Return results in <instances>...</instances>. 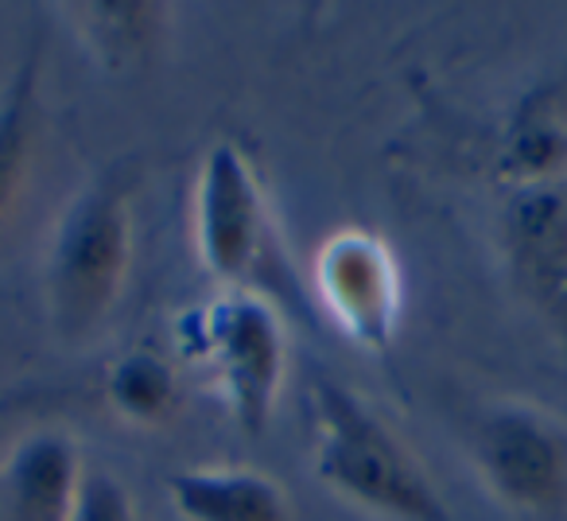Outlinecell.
I'll list each match as a JSON object with an SVG mask.
<instances>
[{
	"instance_id": "cell-1",
	"label": "cell",
	"mask_w": 567,
	"mask_h": 521,
	"mask_svg": "<svg viewBox=\"0 0 567 521\" xmlns=\"http://www.w3.org/2000/svg\"><path fill=\"white\" fill-rule=\"evenodd\" d=\"M136 172L113 164L59 211L43 257V304L59 339L82 343L113 316L133 269Z\"/></svg>"
},
{
	"instance_id": "cell-2",
	"label": "cell",
	"mask_w": 567,
	"mask_h": 521,
	"mask_svg": "<svg viewBox=\"0 0 567 521\" xmlns=\"http://www.w3.org/2000/svg\"><path fill=\"white\" fill-rule=\"evenodd\" d=\"M316 474L323 487L393 521H455L393 428L342 381H311Z\"/></svg>"
},
{
	"instance_id": "cell-3",
	"label": "cell",
	"mask_w": 567,
	"mask_h": 521,
	"mask_svg": "<svg viewBox=\"0 0 567 521\" xmlns=\"http://www.w3.org/2000/svg\"><path fill=\"white\" fill-rule=\"evenodd\" d=\"M172 343L183 362L214 381L245 436L265 432L288 374V335L280 311L257 288H218L210 300L183 308Z\"/></svg>"
},
{
	"instance_id": "cell-4",
	"label": "cell",
	"mask_w": 567,
	"mask_h": 521,
	"mask_svg": "<svg viewBox=\"0 0 567 521\" xmlns=\"http://www.w3.org/2000/svg\"><path fill=\"white\" fill-rule=\"evenodd\" d=\"M195 253L221 288H249L268 265V203L257 167L234 141L203 152L195 180Z\"/></svg>"
},
{
	"instance_id": "cell-5",
	"label": "cell",
	"mask_w": 567,
	"mask_h": 521,
	"mask_svg": "<svg viewBox=\"0 0 567 521\" xmlns=\"http://www.w3.org/2000/svg\"><path fill=\"white\" fill-rule=\"evenodd\" d=\"M319 308L334 327L373 358L396 347L404 319V277L393 245L362 226L334 229L311 260Z\"/></svg>"
},
{
	"instance_id": "cell-6",
	"label": "cell",
	"mask_w": 567,
	"mask_h": 521,
	"mask_svg": "<svg viewBox=\"0 0 567 521\" xmlns=\"http://www.w3.org/2000/svg\"><path fill=\"white\" fill-rule=\"evenodd\" d=\"M474 467L486 490L520 513L567 505V428L536 405H497L474 425Z\"/></svg>"
},
{
	"instance_id": "cell-7",
	"label": "cell",
	"mask_w": 567,
	"mask_h": 521,
	"mask_svg": "<svg viewBox=\"0 0 567 521\" xmlns=\"http://www.w3.org/2000/svg\"><path fill=\"white\" fill-rule=\"evenodd\" d=\"M497 237L520 300L567 347V175L513 187L502 203Z\"/></svg>"
},
{
	"instance_id": "cell-8",
	"label": "cell",
	"mask_w": 567,
	"mask_h": 521,
	"mask_svg": "<svg viewBox=\"0 0 567 521\" xmlns=\"http://www.w3.org/2000/svg\"><path fill=\"white\" fill-rule=\"evenodd\" d=\"M86 463L66 432H28L0 463V521H71Z\"/></svg>"
},
{
	"instance_id": "cell-9",
	"label": "cell",
	"mask_w": 567,
	"mask_h": 521,
	"mask_svg": "<svg viewBox=\"0 0 567 521\" xmlns=\"http://www.w3.org/2000/svg\"><path fill=\"white\" fill-rule=\"evenodd\" d=\"M567 175V71L536 82L509 110L497 133V180L505 187H536Z\"/></svg>"
},
{
	"instance_id": "cell-10",
	"label": "cell",
	"mask_w": 567,
	"mask_h": 521,
	"mask_svg": "<svg viewBox=\"0 0 567 521\" xmlns=\"http://www.w3.org/2000/svg\"><path fill=\"white\" fill-rule=\"evenodd\" d=\"M183 521H292V502L268 474L249 467H195L167 479Z\"/></svg>"
},
{
	"instance_id": "cell-11",
	"label": "cell",
	"mask_w": 567,
	"mask_h": 521,
	"mask_svg": "<svg viewBox=\"0 0 567 521\" xmlns=\"http://www.w3.org/2000/svg\"><path fill=\"white\" fill-rule=\"evenodd\" d=\"M66 17L74 20V32L86 43V51L110 71H133L148 63L164 43L167 4L152 0H86L71 4Z\"/></svg>"
},
{
	"instance_id": "cell-12",
	"label": "cell",
	"mask_w": 567,
	"mask_h": 521,
	"mask_svg": "<svg viewBox=\"0 0 567 521\" xmlns=\"http://www.w3.org/2000/svg\"><path fill=\"white\" fill-rule=\"evenodd\" d=\"M40 79L43 32L32 35L12 79L0 86V226L9 222L40 141Z\"/></svg>"
},
{
	"instance_id": "cell-13",
	"label": "cell",
	"mask_w": 567,
	"mask_h": 521,
	"mask_svg": "<svg viewBox=\"0 0 567 521\" xmlns=\"http://www.w3.org/2000/svg\"><path fill=\"white\" fill-rule=\"evenodd\" d=\"M105 401L121 420L141 428H156L164 420H172V412L179 409V374L172 370L167 358H159L156 350L136 347L117 355L105 366Z\"/></svg>"
},
{
	"instance_id": "cell-14",
	"label": "cell",
	"mask_w": 567,
	"mask_h": 521,
	"mask_svg": "<svg viewBox=\"0 0 567 521\" xmlns=\"http://www.w3.org/2000/svg\"><path fill=\"white\" fill-rule=\"evenodd\" d=\"M71 521H136V505L128 490L102 467H86L79 498H74Z\"/></svg>"
}]
</instances>
